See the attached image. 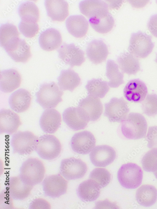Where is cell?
<instances>
[{
    "mask_svg": "<svg viewBox=\"0 0 157 209\" xmlns=\"http://www.w3.org/2000/svg\"><path fill=\"white\" fill-rule=\"evenodd\" d=\"M147 129L146 119L138 113H130L121 122L122 133L128 139L136 140L145 137Z\"/></svg>",
    "mask_w": 157,
    "mask_h": 209,
    "instance_id": "6da1fadb",
    "label": "cell"
},
{
    "mask_svg": "<svg viewBox=\"0 0 157 209\" xmlns=\"http://www.w3.org/2000/svg\"><path fill=\"white\" fill-rule=\"evenodd\" d=\"M45 173V169L42 162L37 158H30L22 163L19 175L24 182L34 186L43 180Z\"/></svg>",
    "mask_w": 157,
    "mask_h": 209,
    "instance_id": "7a4b0ae2",
    "label": "cell"
},
{
    "mask_svg": "<svg viewBox=\"0 0 157 209\" xmlns=\"http://www.w3.org/2000/svg\"><path fill=\"white\" fill-rule=\"evenodd\" d=\"M63 91L54 82L41 84L36 94V101L43 109L54 108L62 101Z\"/></svg>",
    "mask_w": 157,
    "mask_h": 209,
    "instance_id": "3957f363",
    "label": "cell"
},
{
    "mask_svg": "<svg viewBox=\"0 0 157 209\" xmlns=\"http://www.w3.org/2000/svg\"><path fill=\"white\" fill-rule=\"evenodd\" d=\"M143 177V171L136 164L129 163L123 164L117 172L118 180L123 187L134 189L141 184Z\"/></svg>",
    "mask_w": 157,
    "mask_h": 209,
    "instance_id": "277c9868",
    "label": "cell"
},
{
    "mask_svg": "<svg viewBox=\"0 0 157 209\" xmlns=\"http://www.w3.org/2000/svg\"><path fill=\"white\" fill-rule=\"evenodd\" d=\"M61 150V143L54 136L45 134L38 138L35 150L41 158L54 159L59 155Z\"/></svg>",
    "mask_w": 157,
    "mask_h": 209,
    "instance_id": "5b68a950",
    "label": "cell"
},
{
    "mask_svg": "<svg viewBox=\"0 0 157 209\" xmlns=\"http://www.w3.org/2000/svg\"><path fill=\"white\" fill-rule=\"evenodd\" d=\"M37 137L32 132L18 131L12 136L11 145L14 153L27 155L35 150Z\"/></svg>",
    "mask_w": 157,
    "mask_h": 209,
    "instance_id": "8992f818",
    "label": "cell"
},
{
    "mask_svg": "<svg viewBox=\"0 0 157 209\" xmlns=\"http://www.w3.org/2000/svg\"><path fill=\"white\" fill-rule=\"evenodd\" d=\"M154 45L151 36L139 31L132 34L128 51L137 57L145 58L151 52Z\"/></svg>",
    "mask_w": 157,
    "mask_h": 209,
    "instance_id": "52a82bcc",
    "label": "cell"
},
{
    "mask_svg": "<svg viewBox=\"0 0 157 209\" xmlns=\"http://www.w3.org/2000/svg\"><path fill=\"white\" fill-rule=\"evenodd\" d=\"M87 169L86 164L81 159L71 157L61 161L60 173L66 180H74L83 177Z\"/></svg>",
    "mask_w": 157,
    "mask_h": 209,
    "instance_id": "ba28073f",
    "label": "cell"
},
{
    "mask_svg": "<svg viewBox=\"0 0 157 209\" xmlns=\"http://www.w3.org/2000/svg\"><path fill=\"white\" fill-rule=\"evenodd\" d=\"M42 187L45 196L58 198L66 193L68 181L59 174L47 176L42 181Z\"/></svg>",
    "mask_w": 157,
    "mask_h": 209,
    "instance_id": "9c48e42d",
    "label": "cell"
},
{
    "mask_svg": "<svg viewBox=\"0 0 157 209\" xmlns=\"http://www.w3.org/2000/svg\"><path fill=\"white\" fill-rule=\"evenodd\" d=\"M105 116L111 122H121L129 111L127 102L123 98H112L105 104Z\"/></svg>",
    "mask_w": 157,
    "mask_h": 209,
    "instance_id": "30bf717a",
    "label": "cell"
},
{
    "mask_svg": "<svg viewBox=\"0 0 157 209\" xmlns=\"http://www.w3.org/2000/svg\"><path fill=\"white\" fill-rule=\"evenodd\" d=\"M96 143L94 135L84 131L75 133L71 138L70 145L72 150L80 154L89 153L94 148Z\"/></svg>",
    "mask_w": 157,
    "mask_h": 209,
    "instance_id": "8fae6325",
    "label": "cell"
},
{
    "mask_svg": "<svg viewBox=\"0 0 157 209\" xmlns=\"http://www.w3.org/2000/svg\"><path fill=\"white\" fill-rule=\"evenodd\" d=\"M59 57L71 67L80 66L85 61L84 53L74 44L63 43L58 50Z\"/></svg>",
    "mask_w": 157,
    "mask_h": 209,
    "instance_id": "7c38bea8",
    "label": "cell"
},
{
    "mask_svg": "<svg viewBox=\"0 0 157 209\" xmlns=\"http://www.w3.org/2000/svg\"><path fill=\"white\" fill-rule=\"evenodd\" d=\"M11 58L16 62L25 63L31 56L29 45L23 39L18 37L4 48Z\"/></svg>",
    "mask_w": 157,
    "mask_h": 209,
    "instance_id": "4fadbf2b",
    "label": "cell"
},
{
    "mask_svg": "<svg viewBox=\"0 0 157 209\" xmlns=\"http://www.w3.org/2000/svg\"><path fill=\"white\" fill-rule=\"evenodd\" d=\"M116 153L111 147L107 145L97 146L95 147L89 154L90 160L95 166L105 167L113 162Z\"/></svg>",
    "mask_w": 157,
    "mask_h": 209,
    "instance_id": "5bb4252c",
    "label": "cell"
},
{
    "mask_svg": "<svg viewBox=\"0 0 157 209\" xmlns=\"http://www.w3.org/2000/svg\"><path fill=\"white\" fill-rule=\"evenodd\" d=\"M62 118L68 127L75 131L85 128L89 121L84 113L78 107L66 109L62 113Z\"/></svg>",
    "mask_w": 157,
    "mask_h": 209,
    "instance_id": "9a60e30c",
    "label": "cell"
},
{
    "mask_svg": "<svg viewBox=\"0 0 157 209\" xmlns=\"http://www.w3.org/2000/svg\"><path fill=\"white\" fill-rule=\"evenodd\" d=\"M78 107L84 113L89 121L98 120L103 112V105L99 99L89 95L80 101Z\"/></svg>",
    "mask_w": 157,
    "mask_h": 209,
    "instance_id": "2e32d148",
    "label": "cell"
},
{
    "mask_svg": "<svg viewBox=\"0 0 157 209\" xmlns=\"http://www.w3.org/2000/svg\"><path fill=\"white\" fill-rule=\"evenodd\" d=\"M148 93L145 83L139 79L129 81L123 90L124 97L128 101L138 103L145 99Z\"/></svg>",
    "mask_w": 157,
    "mask_h": 209,
    "instance_id": "e0dca14e",
    "label": "cell"
},
{
    "mask_svg": "<svg viewBox=\"0 0 157 209\" xmlns=\"http://www.w3.org/2000/svg\"><path fill=\"white\" fill-rule=\"evenodd\" d=\"M61 122L60 113L54 109H48L45 110L42 114L39 124L43 132L46 133L53 134L60 127Z\"/></svg>",
    "mask_w": 157,
    "mask_h": 209,
    "instance_id": "ac0fdd59",
    "label": "cell"
},
{
    "mask_svg": "<svg viewBox=\"0 0 157 209\" xmlns=\"http://www.w3.org/2000/svg\"><path fill=\"white\" fill-rule=\"evenodd\" d=\"M21 125L19 117L16 113L9 109L0 110V134L10 135L15 133Z\"/></svg>",
    "mask_w": 157,
    "mask_h": 209,
    "instance_id": "d6986e66",
    "label": "cell"
},
{
    "mask_svg": "<svg viewBox=\"0 0 157 209\" xmlns=\"http://www.w3.org/2000/svg\"><path fill=\"white\" fill-rule=\"evenodd\" d=\"M44 3L47 15L53 21H63L68 15V4L65 0H46Z\"/></svg>",
    "mask_w": 157,
    "mask_h": 209,
    "instance_id": "ffe728a7",
    "label": "cell"
},
{
    "mask_svg": "<svg viewBox=\"0 0 157 209\" xmlns=\"http://www.w3.org/2000/svg\"><path fill=\"white\" fill-rule=\"evenodd\" d=\"M79 7L81 12L89 18L108 13L107 4L102 0H83L79 3Z\"/></svg>",
    "mask_w": 157,
    "mask_h": 209,
    "instance_id": "44dd1931",
    "label": "cell"
},
{
    "mask_svg": "<svg viewBox=\"0 0 157 209\" xmlns=\"http://www.w3.org/2000/svg\"><path fill=\"white\" fill-rule=\"evenodd\" d=\"M31 96L30 93L24 88H20L10 96L8 103L12 110L17 113L27 110L30 104Z\"/></svg>",
    "mask_w": 157,
    "mask_h": 209,
    "instance_id": "7402d4cb",
    "label": "cell"
},
{
    "mask_svg": "<svg viewBox=\"0 0 157 209\" xmlns=\"http://www.w3.org/2000/svg\"><path fill=\"white\" fill-rule=\"evenodd\" d=\"M86 53L89 60L96 64L106 60L109 52L107 46L102 40H94L88 44Z\"/></svg>",
    "mask_w": 157,
    "mask_h": 209,
    "instance_id": "603a6c76",
    "label": "cell"
},
{
    "mask_svg": "<svg viewBox=\"0 0 157 209\" xmlns=\"http://www.w3.org/2000/svg\"><path fill=\"white\" fill-rule=\"evenodd\" d=\"M62 42L60 32L57 29L50 28L42 32L40 35L39 43L44 50L51 51L58 48Z\"/></svg>",
    "mask_w": 157,
    "mask_h": 209,
    "instance_id": "cb8c5ba5",
    "label": "cell"
},
{
    "mask_svg": "<svg viewBox=\"0 0 157 209\" xmlns=\"http://www.w3.org/2000/svg\"><path fill=\"white\" fill-rule=\"evenodd\" d=\"M0 89L4 93H10L19 87L21 76L16 70L9 69L2 71L0 73Z\"/></svg>",
    "mask_w": 157,
    "mask_h": 209,
    "instance_id": "d4e9b609",
    "label": "cell"
},
{
    "mask_svg": "<svg viewBox=\"0 0 157 209\" xmlns=\"http://www.w3.org/2000/svg\"><path fill=\"white\" fill-rule=\"evenodd\" d=\"M33 187L24 182L19 175L10 178L8 188L13 199L22 200L29 196Z\"/></svg>",
    "mask_w": 157,
    "mask_h": 209,
    "instance_id": "484cf974",
    "label": "cell"
},
{
    "mask_svg": "<svg viewBox=\"0 0 157 209\" xmlns=\"http://www.w3.org/2000/svg\"><path fill=\"white\" fill-rule=\"evenodd\" d=\"M66 25L69 33L76 38H81L86 34L89 24L83 15H72L66 20Z\"/></svg>",
    "mask_w": 157,
    "mask_h": 209,
    "instance_id": "4316f807",
    "label": "cell"
},
{
    "mask_svg": "<svg viewBox=\"0 0 157 209\" xmlns=\"http://www.w3.org/2000/svg\"><path fill=\"white\" fill-rule=\"evenodd\" d=\"M100 189L96 182L89 179L79 184L77 190V194L83 201H93L99 196Z\"/></svg>",
    "mask_w": 157,
    "mask_h": 209,
    "instance_id": "83f0119b",
    "label": "cell"
},
{
    "mask_svg": "<svg viewBox=\"0 0 157 209\" xmlns=\"http://www.w3.org/2000/svg\"><path fill=\"white\" fill-rule=\"evenodd\" d=\"M57 79L58 85L61 90L71 92L77 87L81 82L78 74L70 69L61 70Z\"/></svg>",
    "mask_w": 157,
    "mask_h": 209,
    "instance_id": "f1b7e54d",
    "label": "cell"
},
{
    "mask_svg": "<svg viewBox=\"0 0 157 209\" xmlns=\"http://www.w3.org/2000/svg\"><path fill=\"white\" fill-rule=\"evenodd\" d=\"M117 60L119 67L123 73L134 75L140 70L138 59L130 52H125L121 53L117 57Z\"/></svg>",
    "mask_w": 157,
    "mask_h": 209,
    "instance_id": "f546056e",
    "label": "cell"
},
{
    "mask_svg": "<svg viewBox=\"0 0 157 209\" xmlns=\"http://www.w3.org/2000/svg\"><path fill=\"white\" fill-rule=\"evenodd\" d=\"M136 198L140 205L145 207L150 206L156 201L157 190L152 185H142L137 190Z\"/></svg>",
    "mask_w": 157,
    "mask_h": 209,
    "instance_id": "4dcf8cb0",
    "label": "cell"
},
{
    "mask_svg": "<svg viewBox=\"0 0 157 209\" xmlns=\"http://www.w3.org/2000/svg\"><path fill=\"white\" fill-rule=\"evenodd\" d=\"M21 20L28 23H37L39 17L38 8L33 2L26 1L21 3L18 8Z\"/></svg>",
    "mask_w": 157,
    "mask_h": 209,
    "instance_id": "1f68e13d",
    "label": "cell"
},
{
    "mask_svg": "<svg viewBox=\"0 0 157 209\" xmlns=\"http://www.w3.org/2000/svg\"><path fill=\"white\" fill-rule=\"evenodd\" d=\"M89 22L95 31L102 34L110 31L114 24V19L109 13L102 16L90 18Z\"/></svg>",
    "mask_w": 157,
    "mask_h": 209,
    "instance_id": "d6a6232c",
    "label": "cell"
},
{
    "mask_svg": "<svg viewBox=\"0 0 157 209\" xmlns=\"http://www.w3.org/2000/svg\"><path fill=\"white\" fill-rule=\"evenodd\" d=\"M106 74L109 81V86L116 88L122 84L124 82L123 75L119 69V66L113 60H108L106 66Z\"/></svg>",
    "mask_w": 157,
    "mask_h": 209,
    "instance_id": "836d02e7",
    "label": "cell"
},
{
    "mask_svg": "<svg viewBox=\"0 0 157 209\" xmlns=\"http://www.w3.org/2000/svg\"><path fill=\"white\" fill-rule=\"evenodd\" d=\"M85 88L89 95L100 98L104 97L109 90L108 82L100 79L89 80Z\"/></svg>",
    "mask_w": 157,
    "mask_h": 209,
    "instance_id": "e575fe53",
    "label": "cell"
},
{
    "mask_svg": "<svg viewBox=\"0 0 157 209\" xmlns=\"http://www.w3.org/2000/svg\"><path fill=\"white\" fill-rule=\"evenodd\" d=\"M19 34L14 25L9 23L1 24L0 27L1 46L4 48L13 40L19 37Z\"/></svg>",
    "mask_w": 157,
    "mask_h": 209,
    "instance_id": "d590c367",
    "label": "cell"
},
{
    "mask_svg": "<svg viewBox=\"0 0 157 209\" xmlns=\"http://www.w3.org/2000/svg\"><path fill=\"white\" fill-rule=\"evenodd\" d=\"M89 179L96 182L101 189L109 184L111 180V174L105 168H96L91 172Z\"/></svg>",
    "mask_w": 157,
    "mask_h": 209,
    "instance_id": "8d00e7d4",
    "label": "cell"
},
{
    "mask_svg": "<svg viewBox=\"0 0 157 209\" xmlns=\"http://www.w3.org/2000/svg\"><path fill=\"white\" fill-rule=\"evenodd\" d=\"M141 163L143 169L148 172L157 170V148H154L147 152L143 156Z\"/></svg>",
    "mask_w": 157,
    "mask_h": 209,
    "instance_id": "74e56055",
    "label": "cell"
},
{
    "mask_svg": "<svg viewBox=\"0 0 157 209\" xmlns=\"http://www.w3.org/2000/svg\"><path fill=\"white\" fill-rule=\"evenodd\" d=\"M142 101V108L144 114L149 116L157 115V95L148 94Z\"/></svg>",
    "mask_w": 157,
    "mask_h": 209,
    "instance_id": "f35d334b",
    "label": "cell"
},
{
    "mask_svg": "<svg viewBox=\"0 0 157 209\" xmlns=\"http://www.w3.org/2000/svg\"><path fill=\"white\" fill-rule=\"evenodd\" d=\"M18 28L19 31L25 37L32 38L38 32L39 28L37 23H31L22 20L20 22Z\"/></svg>",
    "mask_w": 157,
    "mask_h": 209,
    "instance_id": "ab89813d",
    "label": "cell"
},
{
    "mask_svg": "<svg viewBox=\"0 0 157 209\" xmlns=\"http://www.w3.org/2000/svg\"><path fill=\"white\" fill-rule=\"evenodd\" d=\"M146 137L148 147L157 148V126L149 127Z\"/></svg>",
    "mask_w": 157,
    "mask_h": 209,
    "instance_id": "60d3db41",
    "label": "cell"
},
{
    "mask_svg": "<svg viewBox=\"0 0 157 209\" xmlns=\"http://www.w3.org/2000/svg\"><path fill=\"white\" fill-rule=\"evenodd\" d=\"M51 206L49 203L42 198H37L33 200L30 203V209H50Z\"/></svg>",
    "mask_w": 157,
    "mask_h": 209,
    "instance_id": "b9f144b4",
    "label": "cell"
},
{
    "mask_svg": "<svg viewBox=\"0 0 157 209\" xmlns=\"http://www.w3.org/2000/svg\"><path fill=\"white\" fill-rule=\"evenodd\" d=\"M147 26L151 33L157 37V14L150 16L148 21Z\"/></svg>",
    "mask_w": 157,
    "mask_h": 209,
    "instance_id": "7bdbcfd3",
    "label": "cell"
},
{
    "mask_svg": "<svg viewBox=\"0 0 157 209\" xmlns=\"http://www.w3.org/2000/svg\"><path fill=\"white\" fill-rule=\"evenodd\" d=\"M117 208V206L114 203L110 202L108 200L99 201L95 204V208Z\"/></svg>",
    "mask_w": 157,
    "mask_h": 209,
    "instance_id": "ee69618b",
    "label": "cell"
},
{
    "mask_svg": "<svg viewBox=\"0 0 157 209\" xmlns=\"http://www.w3.org/2000/svg\"><path fill=\"white\" fill-rule=\"evenodd\" d=\"M129 2L132 6L136 8H140L144 7L147 4L149 1L129 0Z\"/></svg>",
    "mask_w": 157,
    "mask_h": 209,
    "instance_id": "f6af8a7d",
    "label": "cell"
},
{
    "mask_svg": "<svg viewBox=\"0 0 157 209\" xmlns=\"http://www.w3.org/2000/svg\"><path fill=\"white\" fill-rule=\"evenodd\" d=\"M154 174L156 178L157 179V170L154 172Z\"/></svg>",
    "mask_w": 157,
    "mask_h": 209,
    "instance_id": "bcb514c9",
    "label": "cell"
},
{
    "mask_svg": "<svg viewBox=\"0 0 157 209\" xmlns=\"http://www.w3.org/2000/svg\"><path fill=\"white\" fill-rule=\"evenodd\" d=\"M155 62L157 63V54L156 55V58L155 59Z\"/></svg>",
    "mask_w": 157,
    "mask_h": 209,
    "instance_id": "7dc6e473",
    "label": "cell"
},
{
    "mask_svg": "<svg viewBox=\"0 0 157 209\" xmlns=\"http://www.w3.org/2000/svg\"><path fill=\"white\" fill-rule=\"evenodd\" d=\"M156 3H157V0L156 1Z\"/></svg>",
    "mask_w": 157,
    "mask_h": 209,
    "instance_id": "c3c4849f",
    "label": "cell"
}]
</instances>
